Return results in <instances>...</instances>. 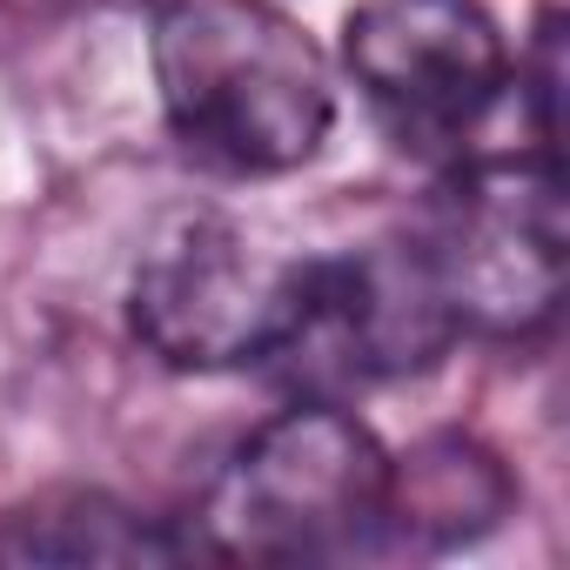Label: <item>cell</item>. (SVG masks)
<instances>
[{"label": "cell", "mask_w": 570, "mask_h": 570, "mask_svg": "<svg viewBox=\"0 0 570 570\" xmlns=\"http://www.w3.org/2000/svg\"><path fill=\"white\" fill-rule=\"evenodd\" d=\"M148 61L175 141L208 168L289 175L330 141V61L268 0H161Z\"/></svg>", "instance_id": "cell-1"}, {"label": "cell", "mask_w": 570, "mask_h": 570, "mask_svg": "<svg viewBox=\"0 0 570 570\" xmlns=\"http://www.w3.org/2000/svg\"><path fill=\"white\" fill-rule=\"evenodd\" d=\"M383 443L336 403L268 416L215 476L188 543L248 563H316L383 537Z\"/></svg>", "instance_id": "cell-2"}, {"label": "cell", "mask_w": 570, "mask_h": 570, "mask_svg": "<svg viewBox=\"0 0 570 570\" xmlns=\"http://www.w3.org/2000/svg\"><path fill=\"white\" fill-rule=\"evenodd\" d=\"M316 255L303 248H268L242 222L195 215L175 235H161L128 289L135 336L168 370H248L275 363L289 350L303 309H309Z\"/></svg>", "instance_id": "cell-3"}, {"label": "cell", "mask_w": 570, "mask_h": 570, "mask_svg": "<svg viewBox=\"0 0 570 570\" xmlns=\"http://www.w3.org/2000/svg\"><path fill=\"white\" fill-rule=\"evenodd\" d=\"M456 336H530L563 303V175L557 148L483 155L436 195L416 235Z\"/></svg>", "instance_id": "cell-4"}, {"label": "cell", "mask_w": 570, "mask_h": 570, "mask_svg": "<svg viewBox=\"0 0 570 570\" xmlns=\"http://www.w3.org/2000/svg\"><path fill=\"white\" fill-rule=\"evenodd\" d=\"M343 68L410 141H463L517 81L483 0H363L343 28Z\"/></svg>", "instance_id": "cell-5"}, {"label": "cell", "mask_w": 570, "mask_h": 570, "mask_svg": "<svg viewBox=\"0 0 570 570\" xmlns=\"http://www.w3.org/2000/svg\"><path fill=\"white\" fill-rule=\"evenodd\" d=\"M456 343V323L430 282L416 242H376L350 255H316L309 309L275 363L309 383H383L430 370Z\"/></svg>", "instance_id": "cell-6"}, {"label": "cell", "mask_w": 570, "mask_h": 570, "mask_svg": "<svg viewBox=\"0 0 570 570\" xmlns=\"http://www.w3.org/2000/svg\"><path fill=\"white\" fill-rule=\"evenodd\" d=\"M517 490L503 463L470 436H430L383 476V530L423 550L470 543L510 517Z\"/></svg>", "instance_id": "cell-7"}, {"label": "cell", "mask_w": 570, "mask_h": 570, "mask_svg": "<svg viewBox=\"0 0 570 570\" xmlns=\"http://www.w3.org/2000/svg\"><path fill=\"white\" fill-rule=\"evenodd\" d=\"M195 543L101 490H55L0 517V563H175Z\"/></svg>", "instance_id": "cell-8"}, {"label": "cell", "mask_w": 570, "mask_h": 570, "mask_svg": "<svg viewBox=\"0 0 570 570\" xmlns=\"http://www.w3.org/2000/svg\"><path fill=\"white\" fill-rule=\"evenodd\" d=\"M81 8H148V14H155L161 0H81Z\"/></svg>", "instance_id": "cell-9"}]
</instances>
